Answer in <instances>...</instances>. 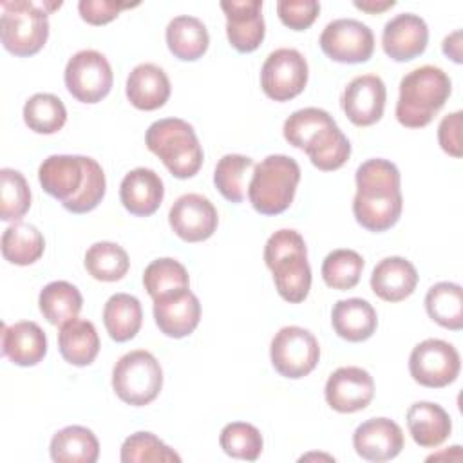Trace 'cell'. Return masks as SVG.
I'll return each instance as SVG.
<instances>
[{
  "label": "cell",
  "mask_w": 463,
  "mask_h": 463,
  "mask_svg": "<svg viewBox=\"0 0 463 463\" xmlns=\"http://www.w3.org/2000/svg\"><path fill=\"white\" fill-rule=\"evenodd\" d=\"M2 354L14 365L33 367L47 354V336L33 320L2 327Z\"/></svg>",
  "instance_id": "23"
},
{
  "label": "cell",
  "mask_w": 463,
  "mask_h": 463,
  "mask_svg": "<svg viewBox=\"0 0 463 463\" xmlns=\"http://www.w3.org/2000/svg\"><path fill=\"white\" fill-rule=\"evenodd\" d=\"M284 139L304 150L313 166L322 172H333L345 165L351 156V143L338 128L329 112L318 107L295 110L282 127Z\"/></svg>",
  "instance_id": "3"
},
{
  "label": "cell",
  "mask_w": 463,
  "mask_h": 463,
  "mask_svg": "<svg viewBox=\"0 0 463 463\" xmlns=\"http://www.w3.org/2000/svg\"><path fill=\"white\" fill-rule=\"evenodd\" d=\"M154 320L170 338H183L195 331L201 320L199 298L190 288H181L154 298Z\"/></svg>",
  "instance_id": "18"
},
{
  "label": "cell",
  "mask_w": 463,
  "mask_h": 463,
  "mask_svg": "<svg viewBox=\"0 0 463 463\" xmlns=\"http://www.w3.org/2000/svg\"><path fill=\"white\" fill-rule=\"evenodd\" d=\"M38 306L49 324L63 326L78 317L83 306V297L74 284L67 280H54L40 291Z\"/></svg>",
  "instance_id": "32"
},
{
  "label": "cell",
  "mask_w": 463,
  "mask_h": 463,
  "mask_svg": "<svg viewBox=\"0 0 463 463\" xmlns=\"http://www.w3.org/2000/svg\"><path fill=\"white\" fill-rule=\"evenodd\" d=\"M418 286L414 264L403 257L382 259L371 273V289L385 302L405 300Z\"/></svg>",
  "instance_id": "24"
},
{
  "label": "cell",
  "mask_w": 463,
  "mask_h": 463,
  "mask_svg": "<svg viewBox=\"0 0 463 463\" xmlns=\"http://www.w3.org/2000/svg\"><path fill=\"white\" fill-rule=\"evenodd\" d=\"M161 387L163 369L157 358L145 349L123 354L112 369V389L128 405H148L159 396Z\"/></svg>",
  "instance_id": "9"
},
{
  "label": "cell",
  "mask_w": 463,
  "mask_h": 463,
  "mask_svg": "<svg viewBox=\"0 0 463 463\" xmlns=\"http://www.w3.org/2000/svg\"><path fill=\"white\" fill-rule=\"evenodd\" d=\"M43 235L33 224L16 221L2 233V255L11 264L29 266L43 255Z\"/></svg>",
  "instance_id": "33"
},
{
  "label": "cell",
  "mask_w": 463,
  "mask_h": 463,
  "mask_svg": "<svg viewBox=\"0 0 463 463\" xmlns=\"http://www.w3.org/2000/svg\"><path fill=\"white\" fill-rule=\"evenodd\" d=\"M264 262L273 273L279 295L289 302H302L311 289V266L304 237L297 230H279L266 241Z\"/></svg>",
  "instance_id": "5"
},
{
  "label": "cell",
  "mask_w": 463,
  "mask_h": 463,
  "mask_svg": "<svg viewBox=\"0 0 463 463\" xmlns=\"http://www.w3.org/2000/svg\"><path fill=\"white\" fill-rule=\"evenodd\" d=\"M429 42V29L421 16L402 13L383 25L382 47L394 61H409L423 54Z\"/></svg>",
  "instance_id": "20"
},
{
  "label": "cell",
  "mask_w": 463,
  "mask_h": 463,
  "mask_svg": "<svg viewBox=\"0 0 463 463\" xmlns=\"http://www.w3.org/2000/svg\"><path fill=\"white\" fill-rule=\"evenodd\" d=\"M58 349L71 365H90L99 353V336L94 324L90 320L72 318L60 326Z\"/></svg>",
  "instance_id": "28"
},
{
  "label": "cell",
  "mask_w": 463,
  "mask_h": 463,
  "mask_svg": "<svg viewBox=\"0 0 463 463\" xmlns=\"http://www.w3.org/2000/svg\"><path fill=\"white\" fill-rule=\"evenodd\" d=\"M354 181L353 213L356 222L376 233L392 228L403 206L398 166L382 157L367 159L356 168Z\"/></svg>",
  "instance_id": "2"
},
{
  "label": "cell",
  "mask_w": 463,
  "mask_h": 463,
  "mask_svg": "<svg viewBox=\"0 0 463 463\" xmlns=\"http://www.w3.org/2000/svg\"><path fill=\"white\" fill-rule=\"evenodd\" d=\"M364 269V259L358 251L338 248L326 255L322 262V279L326 286L345 291L353 289L362 275Z\"/></svg>",
  "instance_id": "38"
},
{
  "label": "cell",
  "mask_w": 463,
  "mask_h": 463,
  "mask_svg": "<svg viewBox=\"0 0 463 463\" xmlns=\"http://www.w3.org/2000/svg\"><path fill=\"white\" fill-rule=\"evenodd\" d=\"M427 315L445 329L463 327V289L456 282H438L425 295Z\"/></svg>",
  "instance_id": "34"
},
{
  "label": "cell",
  "mask_w": 463,
  "mask_h": 463,
  "mask_svg": "<svg viewBox=\"0 0 463 463\" xmlns=\"http://www.w3.org/2000/svg\"><path fill=\"white\" fill-rule=\"evenodd\" d=\"M461 110L447 114L438 127V143L452 157H461Z\"/></svg>",
  "instance_id": "45"
},
{
  "label": "cell",
  "mask_w": 463,
  "mask_h": 463,
  "mask_svg": "<svg viewBox=\"0 0 463 463\" xmlns=\"http://www.w3.org/2000/svg\"><path fill=\"white\" fill-rule=\"evenodd\" d=\"M322 52L338 63H364L373 56L374 34L354 18H336L320 34Z\"/></svg>",
  "instance_id": "14"
},
{
  "label": "cell",
  "mask_w": 463,
  "mask_h": 463,
  "mask_svg": "<svg viewBox=\"0 0 463 463\" xmlns=\"http://www.w3.org/2000/svg\"><path fill=\"white\" fill-rule=\"evenodd\" d=\"M385 83L376 74L353 78L342 94V110L356 127H369L382 119L385 109Z\"/></svg>",
  "instance_id": "17"
},
{
  "label": "cell",
  "mask_w": 463,
  "mask_h": 463,
  "mask_svg": "<svg viewBox=\"0 0 463 463\" xmlns=\"http://www.w3.org/2000/svg\"><path fill=\"white\" fill-rule=\"evenodd\" d=\"M165 197L161 177L150 168L130 170L119 184V199L127 212L137 217H148L157 212Z\"/></svg>",
  "instance_id": "22"
},
{
  "label": "cell",
  "mask_w": 463,
  "mask_h": 463,
  "mask_svg": "<svg viewBox=\"0 0 463 463\" xmlns=\"http://www.w3.org/2000/svg\"><path fill=\"white\" fill-rule=\"evenodd\" d=\"M226 14V36L239 52H253L264 40L266 24L262 18V0L221 2Z\"/></svg>",
  "instance_id": "19"
},
{
  "label": "cell",
  "mask_w": 463,
  "mask_h": 463,
  "mask_svg": "<svg viewBox=\"0 0 463 463\" xmlns=\"http://www.w3.org/2000/svg\"><path fill=\"white\" fill-rule=\"evenodd\" d=\"M145 143L177 179L194 177L204 159L194 127L179 118L154 121L145 134Z\"/></svg>",
  "instance_id": "6"
},
{
  "label": "cell",
  "mask_w": 463,
  "mask_h": 463,
  "mask_svg": "<svg viewBox=\"0 0 463 463\" xmlns=\"http://www.w3.org/2000/svg\"><path fill=\"white\" fill-rule=\"evenodd\" d=\"M324 394L333 411L349 414L362 411L371 403L374 396V382L373 376L362 367H338L327 378Z\"/></svg>",
  "instance_id": "16"
},
{
  "label": "cell",
  "mask_w": 463,
  "mask_h": 463,
  "mask_svg": "<svg viewBox=\"0 0 463 463\" xmlns=\"http://www.w3.org/2000/svg\"><path fill=\"white\" fill-rule=\"evenodd\" d=\"M0 38L14 56H33L49 38V18L43 5L29 0H4L0 4Z\"/></svg>",
  "instance_id": "8"
},
{
  "label": "cell",
  "mask_w": 463,
  "mask_h": 463,
  "mask_svg": "<svg viewBox=\"0 0 463 463\" xmlns=\"http://www.w3.org/2000/svg\"><path fill=\"white\" fill-rule=\"evenodd\" d=\"M461 360L456 347L439 338H427L414 345L409 356L412 380L429 389L450 385L459 374Z\"/></svg>",
  "instance_id": "12"
},
{
  "label": "cell",
  "mask_w": 463,
  "mask_h": 463,
  "mask_svg": "<svg viewBox=\"0 0 463 463\" xmlns=\"http://www.w3.org/2000/svg\"><path fill=\"white\" fill-rule=\"evenodd\" d=\"M300 181L298 163L284 154H271L253 166L248 199L255 212L279 215L289 208Z\"/></svg>",
  "instance_id": "7"
},
{
  "label": "cell",
  "mask_w": 463,
  "mask_h": 463,
  "mask_svg": "<svg viewBox=\"0 0 463 463\" xmlns=\"http://www.w3.org/2000/svg\"><path fill=\"white\" fill-rule=\"evenodd\" d=\"M219 445L228 456L235 459L255 461L262 452L264 439L255 425L246 421H232L222 427Z\"/></svg>",
  "instance_id": "40"
},
{
  "label": "cell",
  "mask_w": 463,
  "mask_h": 463,
  "mask_svg": "<svg viewBox=\"0 0 463 463\" xmlns=\"http://www.w3.org/2000/svg\"><path fill=\"white\" fill-rule=\"evenodd\" d=\"M38 181L45 194L72 213L94 210L107 190L101 165L87 156H49L38 168Z\"/></svg>",
  "instance_id": "1"
},
{
  "label": "cell",
  "mask_w": 463,
  "mask_h": 463,
  "mask_svg": "<svg viewBox=\"0 0 463 463\" xmlns=\"http://www.w3.org/2000/svg\"><path fill=\"white\" fill-rule=\"evenodd\" d=\"M137 4H123L112 0H81L78 4V11L81 20L90 25H105L112 22L123 9L136 7Z\"/></svg>",
  "instance_id": "44"
},
{
  "label": "cell",
  "mask_w": 463,
  "mask_h": 463,
  "mask_svg": "<svg viewBox=\"0 0 463 463\" xmlns=\"http://www.w3.org/2000/svg\"><path fill=\"white\" fill-rule=\"evenodd\" d=\"M119 459L123 463H146V461H181V456L165 445L152 432H134L123 445Z\"/></svg>",
  "instance_id": "42"
},
{
  "label": "cell",
  "mask_w": 463,
  "mask_h": 463,
  "mask_svg": "<svg viewBox=\"0 0 463 463\" xmlns=\"http://www.w3.org/2000/svg\"><path fill=\"white\" fill-rule=\"evenodd\" d=\"M407 429L416 445L434 449L450 436L452 421L441 405L432 402H416L407 411Z\"/></svg>",
  "instance_id": "26"
},
{
  "label": "cell",
  "mask_w": 463,
  "mask_h": 463,
  "mask_svg": "<svg viewBox=\"0 0 463 463\" xmlns=\"http://www.w3.org/2000/svg\"><path fill=\"white\" fill-rule=\"evenodd\" d=\"M307 61L302 52L282 47L266 58L260 71V87L273 101H289L298 96L307 83Z\"/></svg>",
  "instance_id": "13"
},
{
  "label": "cell",
  "mask_w": 463,
  "mask_h": 463,
  "mask_svg": "<svg viewBox=\"0 0 463 463\" xmlns=\"http://www.w3.org/2000/svg\"><path fill=\"white\" fill-rule=\"evenodd\" d=\"M331 324L335 333L347 342H364L373 336L378 326L374 307L364 298H344L333 306Z\"/></svg>",
  "instance_id": "27"
},
{
  "label": "cell",
  "mask_w": 463,
  "mask_h": 463,
  "mask_svg": "<svg viewBox=\"0 0 463 463\" xmlns=\"http://www.w3.org/2000/svg\"><path fill=\"white\" fill-rule=\"evenodd\" d=\"M103 324L114 342L132 340L143 324L139 300L128 293H116L109 297L103 306Z\"/></svg>",
  "instance_id": "31"
},
{
  "label": "cell",
  "mask_w": 463,
  "mask_h": 463,
  "mask_svg": "<svg viewBox=\"0 0 463 463\" xmlns=\"http://www.w3.org/2000/svg\"><path fill=\"white\" fill-rule=\"evenodd\" d=\"M356 9H362L365 13H371V14H376V13H382L385 9H391L396 5L394 0H385V2H378V0H354L353 2Z\"/></svg>",
  "instance_id": "47"
},
{
  "label": "cell",
  "mask_w": 463,
  "mask_h": 463,
  "mask_svg": "<svg viewBox=\"0 0 463 463\" xmlns=\"http://www.w3.org/2000/svg\"><path fill=\"white\" fill-rule=\"evenodd\" d=\"M269 356L275 371L291 380L307 376L318 364L320 345L309 329L300 326H286L275 333Z\"/></svg>",
  "instance_id": "10"
},
{
  "label": "cell",
  "mask_w": 463,
  "mask_h": 463,
  "mask_svg": "<svg viewBox=\"0 0 463 463\" xmlns=\"http://www.w3.org/2000/svg\"><path fill=\"white\" fill-rule=\"evenodd\" d=\"M353 447L367 461H387L402 452L403 430L389 418H371L354 429Z\"/></svg>",
  "instance_id": "21"
},
{
  "label": "cell",
  "mask_w": 463,
  "mask_h": 463,
  "mask_svg": "<svg viewBox=\"0 0 463 463\" xmlns=\"http://www.w3.org/2000/svg\"><path fill=\"white\" fill-rule=\"evenodd\" d=\"M83 264L92 279L101 282H116L127 275L130 260L119 244L99 241L85 251Z\"/></svg>",
  "instance_id": "35"
},
{
  "label": "cell",
  "mask_w": 463,
  "mask_h": 463,
  "mask_svg": "<svg viewBox=\"0 0 463 463\" xmlns=\"http://www.w3.org/2000/svg\"><path fill=\"white\" fill-rule=\"evenodd\" d=\"M63 80L72 98L81 103H98L110 92L114 76L105 54L83 49L69 58Z\"/></svg>",
  "instance_id": "11"
},
{
  "label": "cell",
  "mask_w": 463,
  "mask_h": 463,
  "mask_svg": "<svg viewBox=\"0 0 463 463\" xmlns=\"http://www.w3.org/2000/svg\"><path fill=\"white\" fill-rule=\"evenodd\" d=\"M0 219L20 221L31 208V190L22 172L13 168L0 170Z\"/></svg>",
  "instance_id": "41"
},
{
  "label": "cell",
  "mask_w": 463,
  "mask_h": 463,
  "mask_svg": "<svg viewBox=\"0 0 463 463\" xmlns=\"http://www.w3.org/2000/svg\"><path fill=\"white\" fill-rule=\"evenodd\" d=\"M174 233L186 242H201L213 235L219 215L213 203L201 194H184L175 199L168 212Z\"/></svg>",
  "instance_id": "15"
},
{
  "label": "cell",
  "mask_w": 463,
  "mask_h": 463,
  "mask_svg": "<svg viewBox=\"0 0 463 463\" xmlns=\"http://www.w3.org/2000/svg\"><path fill=\"white\" fill-rule=\"evenodd\" d=\"M253 159L242 154L222 156L213 170V184L230 203H242L246 195V177L253 168Z\"/></svg>",
  "instance_id": "37"
},
{
  "label": "cell",
  "mask_w": 463,
  "mask_h": 463,
  "mask_svg": "<svg viewBox=\"0 0 463 463\" xmlns=\"http://www.w3.org/2000/svg\"><path fill=\"white\" fill-rule=\"evenodd\" d=\"M24 121L36 134H54L65 125L67 109L58 96L38 92L25 101Z\"/></svg>",
  "instance_id": "36"
},
{
  "label": "cell",
  "mask_w": 463,
  "mask_h": 463,
  "mask_svg": "<svg viewBox=\"0 0 463 463\" xmlns=\"http://www.w3.org/2000/svg\"><path fill=\"white\" fill-rule=\"evenodd\" d=\"M165 38L170 52L183 61L199 60L210 45L206 25L199 18L188 14L172 18L166 25Z\"/></svg>",
  "instance_id": "29"
},
{
  "label": "cell",
  "mask_w": 463,
  "mask_h": 463,
  "mask_svg": "<svg viewBox=\"0 0 463 463\" xmlns=\"http://www.w3.org/2000/svg\"><path fill=\"white\" fill-rule=\"evenodd\" d=\"M277 13L286 27L304 31L317 20L320 4L317 0H279Z\"/></svg>",
  "instance_id": "43"
},
{
  "label": "cell",
  "mask_w": 463,
  "mask_h": 463,
  "mask_svg": "<svg viewBox=\"0 0 463 463\" xmlns=\"http://www.w3.org/2000/svg\"><path fill=\"white\" fill-rule=\"evenodd\" d=\"M441 49H443V54L449 56L452 61L456 63H461L463 58H461V31H454L452 34H449L443 43H441Z\"/></svg>",
  "instance_id": "46"
},
{
  "label": "cell",
  "mask_w": 463,
  "mask_h": 463,
  "mask_svg": "<svg viewBox=\"0 0 463 463\" xmlns=\"http://www.w3.org/2000/svg\"><path fill=\"white\" fill-rule=\"evenodd\" d=\"M143 286L154 300L170 291H175L181 288H190V277H188L186 268L179 260L163 257V259L152 260L145 268Z\"/></svg>",
  "instance_id": "39"
},
{
  "label": "cell",
  "mask_w": 463,
  "mask_h": 463,
  "mask_svg": "<svg viewBox=\"0 0 463 463\" xmlns=\"http://www.w3.org/2000/svg\"><path fill=\"white\" fill-rule=\"evenodd\" d=\"M452 92L449 74L434 65H421L400 81L396 119L407 128L427 127Z\"/></svg>",
  "instance_id": "4"
},
{
  "label": "cell",
  "mask_w": 463,
  "mask_h": 463,
  "mask_svg": "<svg viewBox=\"0 0 463 463\" xmlns=\"http://www.w3.org/2000/svg\"><path fill=\"white\" fill-rule=\"evenodd\" d=\"M125 92L136 109L156 110L170 98V80L156 63H139L130 71Z\"/></svg>",
  "instance_id": "25"
},
{
  "label": "cell",
  "mask_w": 463,
  "mask_h": 463,
  "mask_svg": "<svg viewBox=\"0 0 463 463\" xmlns=\"http://www.w3.org/2000/svg\"><path fill=\"white\" fill-rule=\"evenodd\" d=\"M49 452L56 463H96L99 458V441L90 429L69 425L52 436Z\"/></svg>",
  "instance_id": "30"
}]
</instances>
